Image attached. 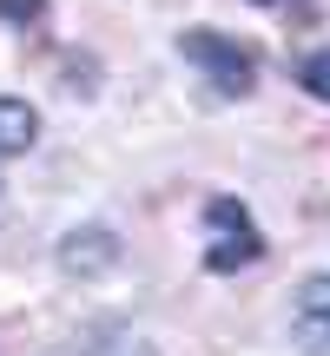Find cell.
<instances>
[{"instance_id": "6da1fadb", "label": "cell", "mask_w": 330, "mask_h": 356, "mask_svg": "<svg viewBox=\"0 0 330 356\" xmlns=\"http://www.w3.org/2000/svg\"><path fill=\"white\" fill-rule=\"evenodd\" d=\"M258 257H265V238H258L251 204H238V198H205V270L231 277V270L258 264Z\"/></svg>"}, {"instance_id": "7a4b0ae2", "label": "cell", "mask_w": 330, "mask_h": 356, "mask_svg": "<svg viewBox=\"0 0 330 356\" xmlns=\"http://www.w3.org/2000/svg\"><path fill=\"white\" fill-rule=\"evenodd\" d=\"M178 53H185L191 66H198L205 79H212V92H225V99H244V92L258 86V53L244 47V40L231 33H178Z\"/></svg>"}, {"instance_id": "3957f363", "label": "cell", "mask_w": 330, "mask_h": 356, "mask_svg": "<svg viewBox=\"0 0 330 356\" xmlns=\"http://www.w3.org/2000/svg\"><path fill=\"white\" fill-rule=\"evenodd\" d=\"M53 264L66 270V277H100V270L119 264V231L113 225H79L60 238V251H53Z\"/></svg>"}, {"instance_id": "277c9868", "label": "cell", "mask_w": 330, "mask_h": 356, "mask_svg": "<svg viewBox=\"0 0 330 356\" xmlns=\"http://www.w3.org/2000/svg\"><path fill=\"white\" fill-rule=\"evenodd\" d=\"M47 356H159V343L146 330H132V323H86L66 343H53Z\"/></svg>"}, {"instance_id": "5b68a950", "label": "cell", "mask_w": 330, "mask_h": 356, "mask_svg": "<svg viewBox=\"0 0 330 356\" xmlns=\"http://www.w3.org/2000/svg\"><path fill=\"white\" fill-rule=\"evenodd\" d=\"M291 343L304 356H330V270L297 291V304H291Z\"/></svg>"}, {"instance_id": "8992f818", "label": "cell", "mask_w": 330, "mask_h": 356, "mask_svg": "<svg viewBox=\"0 0 330 356\" xmlns=\"http://www.w3.org/2000/svg\"><path fill=\"white\" fill-rule=\"evenodd\" d=\"M33 139H40V113L26 99H7V92H0V159L33 152Z\"/></svg>"}, {"instance_id": "52a82bcc", "label": "cell", "mask_w": 330, "mask_h": 356, "mask_svg": "<svg viewBox=\"0 0 330 356\" xmlns=\"http://www.w3.org/2000/svg\"><path fill=\"white\" fill-rule=\"evenodd\" d=\"M297 86H304L311 99H324V106H330V47H324V53H304V60H297Z\"/></svg>"}, {"instance_id": "ba28073f", "label": "cell", "mask_w": 330, "mask_h": 356, "mask_svg": "<svg viewBox=\"0 0 330 356\" xmlns=\"http://www.w3.org/2000/svg\"><path fill=\"white\" fill-rule=\"evenodd\" d=\"M0 20L7 26H40L47 20V0H0Z\"/></svg>"}]
</instances>
